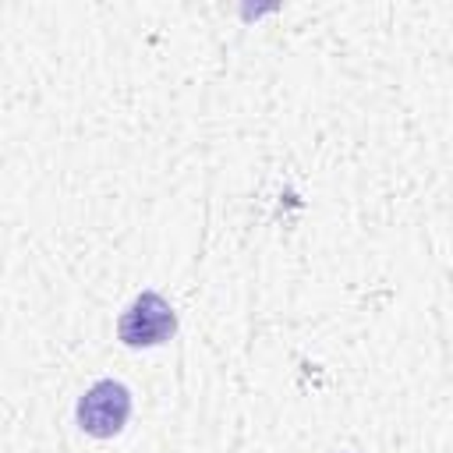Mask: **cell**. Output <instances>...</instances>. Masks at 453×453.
<instances>
[{
	"mask_svg": "<svg viewBox=\"0 0 453 453\" xmlns=\"http://www.w3.org/2000/svg\"><path fill=\"white\" fill-rule=\"evenodd\" d=\"M74 418H78V428L88 432L92 439H113L127 418H131V393L124 382L117 379H99L92 382L78 407H74Z\"/></svg>",
	"mask_w": 453,
	"mask_h": 453,
	"instance_id": "6da1fadb",
	"label": "cell"
},
{
	"mask_svg": "<svg viewBox=\"0 0 453 453\" xmlns=\"http://www.w3.org/2000/svg\"><path fill=\"white\" fill-rule=\"evenodd\" d=\"M177 329V315H173V304L156 294V290H142L120 315L117 322V336L127 343V347H156V343H166Z\"/></svg>",
	"mask_w": 453,
	"mask_h": 453,
	"instance_id": "7a4b0ae2",
	"label": "cell"
}]
</instances>
